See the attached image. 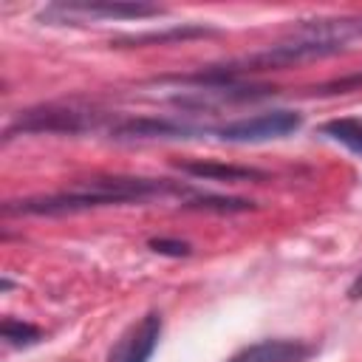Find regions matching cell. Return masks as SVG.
Returning <instances> with one entry per match:
<instances>
[{
	"instance_id": "6da1fadb",
	"label": "cell",
	"mask_w": 362,
	"mask_h": 362,
	"mask_svg": "<svg viewBox=\"0 0 362 362\" xmlns=\"http://www.w3.org/2000/svg\"><path fill=\"white\" fill-rule=\"evenodd\" d=\"M178 187L164 178H136V175H105L88 178L79 187L54 195H34L20 201H6L3 215H71L99 206H119L130 201H147L156 195L175 192Z\"/></svg>"
},
{
	"instance_id": "7a4b0ae2",
	"label": "cell",
	"mask_w": 362,
	"mask_h": 362,
	"mask_svg": "<svg viewBox=\"0 0 362 362\" xmlns=\"http://www.w3.org/2000/svg\"><path fill=\"white\" fill-rule=\"evenodd\" d=\"M105 122V113L90 110V107H76V105H37L28 110H20V116L6 127V141L20 136V133H85L96 130Z\"/></svg>"
},
{
	"instance_id": "3957f363",
	"label": "cell",
	"mask_w": 362,
	"mask_h": 362,
	"mask_svg": "<svg viewBox=\"0 0 362 362\" xmlns=\"http://www.w3.org/2000/svg\"><path fill=\"white\" fill-rule=\"evenodd\" d=\"M164 14L161 6L153 3H124V0H68L51 3L37 14L42 23H88V20H141Z\"/></svg>"
},
{
	"instance_id": "277c9868",
	"label": "cell",
	"mask_w": 362,
	"mask_h": 362,
	"mask_svg": "<svg viewBox=\"0 0 362 362\" xmlns=\"http://www.w3.org/2000/svg\"><path fill=\"white\" fill-rule=\"evenodd\" d=\"M303 116L297 110H269V113H257L249 119H238L229 122L223 127H218V136L223 141H269V139H283L294 130H300Z\"/></svg>"
},
{
	"instance_id": "5b68a950",
	"label": "cell",
	"mask_w": 362,
	"mask_h": 362,
	"mask_svg": "<svg viewBox=\"0 0 362 362\" xmlns=\"http://www.w3.org/2000/svg\"><path fill=\"white\" fill-rule=\"evenodd\" d=\"M288 37L300 40H317L331 45H348L351 40L362 37V14L356 17H320V20H303L288 28Z\"/></svg>"
},
{
	"instance_id": "8992f818",
	"label": "cell",
	"mask_w": 362,
	"mask_h": 362,
	"mask_svg": "<svg viewBox=\"0 0 362 362\" xmlns=\"http://www.w3.org/2000/svg\"><path fill=\"white\" fill-rule=\"evenodd\" d=\"M195 127L175 122V119H158V116H136V119H119L110 124V136L119 141H136V139H187Z\"/></svg>"
},
{
	"instance_id": "52a82bcc",
	"label": "cell",
	"mask_w": 362,
	"mask_h": 362,
	"mask_svg": "<svg viewBox=\"0 0 362 362\" xmlns=\"http://www.w3.org/2000/svg\"><path fill=\"white\" fill-rule=\"evenodd\" d=\"M161 337V314L150 311L110 354V362H150Z\"/></svg>"
},
{
	"instance_id": "ba28073f",
	"label": "cell",
	"mask_w": 362,
	"mask_h": 362,
	"mask_svg": "<svg viewBox=\"0 0 362 362\" xmlns=\"http://www.w3.org/2000/svg\"><path fill=\"white\" fill-rule=\"evenodd\" d=\"M311 345L303 339H263L240 348L226 362H308Z\"/></svg>"
},
{
	"instance_id": "9c48e42d",
	"label": "cell",
	"mask_w": 362,
	"mask_h": 362,
	"mask_svg": "<svg viewBox=\"0 0 362 362\" xmlns=\"http://www.w3.org/2000/svg\"><path fill=\"white\" fill-rule=\"evenodd\" d=\"M181 173L192 175V178H204V181H226V184H238V181H266L263 170L255 167H240V164H223V161H212V158H178L173 161Z\"/></svg>"
},
{
	"instance_id": "30bf717a",
	"label": "cell",
	"mask_w": 362,
	"mask_h": 362,
	"mask_svg": "<svg viewBox=\"0 0 362 362\" xmlns=\"http://www.w3.org/2000/svg\"><path fill=\"white\" fill-rule=\"evenodd\" d=\"M206 34H218L215 28H206V25H175V28H167V31H147V34H136V37H122L110 45H119V48H136V45H153V42H170V40H192V37H206Z\"/></svg>"
},
{
	"instance_id": "8fae6325",
	"label": "cell",
	"mask_w": 362,
	"mask_h": 362,
	"mask_svg": "<svg viewBox=\"0 0 362 362\" xmlns=\"http://www.w3.org/2000/svg\"><path fill=\"white\" fill-rule=\"evenodd\" d=\"M322 136L345 144L348 150L362 156V116H342V119H331L320 127Z\"/></svg>"
},
{
	"instance_id": "7c38bea8",
	"label": "cell",
	"mask_w": 362,
	"mask_h": 362,
	"mask_svg": "<svg viewBox=\"0 0 362 362\" xmlns=\"http://www.w3.org/2000/svg\"><path fill=\"white\" fill-rule=\"evenodd\" d=\"M184 206L187 209H204V212H221V215L257 209L255 201H249V198H232V195H198V198H189Z\"/></svg>"
},
{
	"instance_id": "4fadbf2b",
	"label": "cell",
	"mask_w": 362,
	"mask_h": 362,
	"mask_svg": "<svg viewBox=\"0 0 362 362\" xmlns=\"http://www.w3.org/2000/svg\"><path fill=\"white\" fill-rule=\"evenodd\" d=\"M0 334H3V339L11 342V345H34V342L42 339V331H40L37 325L23 322V320H11V317H6V320L0 322Z\"/></svg>"
},
{
	"instance_id": "5bb4252c",
	"label": "cell",
	"mask_w": 362,
	"mask_h": 362,
	"mask_svg": "<svg viewBox=\"0 0 362 362\" xmlns=\"http://www.w3.org/2000/svg\"><path fill=\"white\" fill-rule=\"evenodd\" d=\"M359 88H362V71H359V74L339 76V79H331V82L314 88V93H320V96H331V93H348V90H359Z\"/></svg>"
},
{
	"instance_id": "9a60e30c",
	"label": "cell",
	"mask_w": 362,
	"mask_h": 362,
	"mask_svg": "<svg viewBox=\"0 0 362 362\" xmlns=\"http://www.w3.org/2000/svg\"><path fill=\"white\" fill-rule=\"evenodd\" d=\"M147 246L156 252V255H170V257H187L192 249L187 240H175V238H150Z\"/></svg>"
},
{
	"instance_id": "2e32d148",
	"label": "cell",
	"mask_w": 362,
	"mask_h": 362,
	"mask_svg": "<svg viewBox=\"0 0 362 362\" xmlns=\"http://www.w3.org/2000/svg\"><path fill=\"white\" fill-rule=\"evenodd\" d=\"M348 297H351V300H359V297H362V274H359V277L351 283V288H348Z\"/></svg>"
}]
</instances>
